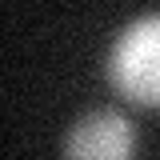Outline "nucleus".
Here are the masks:
<instances>
[{"label":"nucleus","instance_id":"1","mask_svg":"<svg viewBox=\"0 0 160 160\" xmlns=\"http://www.w3.org/2000/svg\"><path fill=\"white\" fill-rule=\"evenodd\" d=\"M108 72L124 96L140 104H160V16L128 24V32L112 48Z\"/></svg>","mask_w":160,"mask_h":160},{"label":"nucleus","instance_id":"2","mask_svg":"<svg viewBox=\"0 0 160 160\" xmlns=\"http://www.w3.org/2000/svg\"><path fill=\"white\" fill-rule=\"evenodd\" d=\"M132 124L120 112H88L84 120H76V128L68 132V160H128L132 156Z\"/></svg>","mask_w":160,"mask_h":160}]
</instances>
